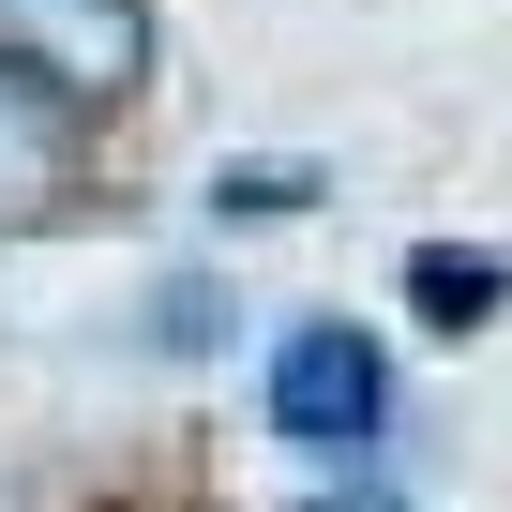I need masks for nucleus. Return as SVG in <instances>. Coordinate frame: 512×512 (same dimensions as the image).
<instances>
[{"mask_svg":"<svg viewBox=\"0 0 512 512\" xmlns=\"http://www.w3.org/2000/svg\"><path fill=\"white\" fill-rule=\"evenodd\" d=\"M377 407H392V377H377V347H362L347 317H317V332H287V362H272V422H287L302 452H347V467H362V437H377Z\"/></svg>","mask_w":512,"mask_h":512,"instance_id":"f257e3e1","label":"nucleus"},{"mask_svg":"<svg viewBox=\"0 0 512 512\" xmlns=\"http://www.w3.org/2000/svg\"><path fill=\"white\" fill-rule=\"evenodd\" d=\"M362 512H392V497H362Z\"/></svg>","mask_w":512,"mask_h":512,"instance_id":"7ed1b4c3","label":"nucleus"},{"mask_svg":"<svg viewBox=\"0 0 512 512\" xmlns=\"http://www.w3.org/2000/svg\"><path fill=\"white\" fill-rule=\"evenodd\" d=\"M407 287H422L452 332H482V317L512 302V256H452V241H437V256H407Z\"/></svg>","mask_w":512,"mask_h":512,"instance_id":"f03ea898","label":"nucleus"}]
</instances>
